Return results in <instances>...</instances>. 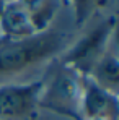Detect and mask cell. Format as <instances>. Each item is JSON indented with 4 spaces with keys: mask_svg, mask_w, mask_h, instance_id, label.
Segmentation results:
<instances>
[{
    "mask_svg": "<svg viewBox=\"0 0 119 120\" xmlns=\"http://www.w3.org/2000/svg\"><path fill=\"white\" fill-rule=\"evenodd\" d=\"M70 39V33L54 26L20 39L0 36V84L57 59Z\"/></svg>",
    "mask_w": 119,
    "mask_h": 120,
    "instance_id": "obj_1",
    "label": "cell"
},
{
    "mask_svg": "<svg viewBox=\"0 0 119 120\" xmlns=\"http://www.w3.org/2000/svg\"><path fill=\"white\" fill-rule=\"evenodd\" d=\"M82 83L83 75L60 62L59 57L51 60L42 75L38 109H46L70 120H82Z\"/></svg>",
    "mask_w": 119,
    "mask_h": 120,
    "instance_id": "obj_2",
    "label": "cell"
},
{
    "mask_svg": "<svg viewBox=\"0 0 119 120\" xmlns=\"http://www.w3.org/2000/svg\"><path fill=\"white\" fill-rule=\"evenodd\" d=\"M116 15H108L101 18L82 38L70 42L67 49L59 55V60L78 71L80 75L88 76L91 68L109 47V44L116 39Z\"/></svg>",
    "mask_w": 119,
    "mask_h": 120,
    "instance_id": "obj_3",
    "label": "cell"
},
{
    "mask_svg": "<svg viewBox=\"0 0 119 120\" xmlns=\"http://www.w3.org/2000/svg\"><path fill=\"white\" fill-rule=\"evenodd\" d=\"M42 78L31 83L0 84V120H28L36 115Z\"/></svg>",
    "mask_w": 119,
    "mask_h": 120,
    "instance_id": "obj_4",
    "label": "cell"
},
{
    "mask_svg": "<svg viewBox=\"0 0 119 120\" xmlns=\"http://www.w3.org/2000/svg\"><path fill=\"white\" fill-rule=\"evenodd\" d=\"M80 112L82 120L95 117L119 120V98L116 93H111L96 84L88 76H83Z\"/></svg>",
    "mask_w": 119,
    "mask_h": 120,
    "instance_id": "obj_5",
    "label": "cell"
},
{
    "mask_svg": "<svg viewBox=\"0 0 119 120\" xmlns=\"http://www.w3.org/2000/svg\"><path fill=\"white\" fill-rule=\"evenodd\" d=\"M0 34L7 38H28L36 34L29 13L18 0H7L0 13Z\"/></svg>",
    "mask_w": 119,
    "mask_h": 120,
    "instance_id": "obj_6",
    "label": "cell"
},
{
    "mask_svg": "<svg viewBox=\"0 0 119 120\" xmlns=\"http://www.w3.org/2000/svg\"><path fill=\"white\" fill-rule=\"evenodd\" d=\"M88 78L93 80L101 88L116 93L119 91V57H118V44L116 39L109 44L106 52L101 55L96 65L88 73Z\"/></svg>",
    "mask_w": 119,
    "mask_h": 120,
    "instance_id": "obj_7",
    "label": "cell"
},
{
    "mask_svg": "<svg viewBox=\"0 0 119 120\" xmlns=\"http://www.w3.org/2000/svg\"><path fill=\"white\" fill-rule=\"evenodd\" d=\"M21 7L29 13L36 33L46 31L52 26V20L59 10L60 0H18Z\"/></svg>",
    "mask_w": 119,
    "mask_h": 120,
    "instance_id": "obj_8",
    "label": "cell"
},
{
    "mask_svg": "<svg viewBox=\"0 0 119 120\" xmlns=\"http://www.w3.org/2000/svg\"><path fill=\"white\" fill-rule=\"evenodd\" d=\"M60 2L72 7L75 24L80 28L91 20L93 15L104 10L111 0H60Z\"/></svg>",
    "mask_w": 119,
    "mask_h": 120,
    "instance_id": "obj_9",
    "label": "cell"
},
{
    "mask_svg": "<svg viewBox=\"0 0 119 120\" xmlns=\"http://www.w3.org/2000/svg\"><path fill=\"white\" fill-rule=\"evenodd\" d=\"M5 2H7V0H0V13H2V10H3V5H5Z\"/></svg>",
    "mask_w": 119,
    "mask_h": 120,
    "instance_id": "obj_10",
    "label": "cell"
},
{
    "mask_svg": "<svg viewBox=\"0 0 119 120\" xmlns=\"http://www.w3.org/2000/svg\"><path fill=\"white\" fill-rule=\"evenodd\" d=\"M83 120H109V119H101V117H95V119H83Z\"/></svg>",
    "mask_w": 119,
    "mask_h": 120,
    "instance_id": "obj_11",
    "label": "cell"
},
{
    "mask_svg": "<svg viewBox=\"0 0 119 120\" xmlns=\"http://www.w3.org/2000/svg\"><path fill=\"white\" fill-rule=\"evenodd\" d=\"M28 120H36V115H34V117H31V119H28Z\"/></svg>",
    "mask_w": 119,
    "mask_h": 120,
    "instance_id": "obj_12",
    "label": "cell"
},
{
    "mask_svg": "<svg viewBox=\"0 0 119 120\" xmlns=\"http://www.w3.org/2000/svg\"><path fill=\"white\" fill-rule=\"evenodd\" d=\"M0 36H2V34H0Z\"/></svg>",
    "mask_w": 119,
    "mask_h": 120,
    "instance_id": "obj_13",
    "label": "cell"
}]
</instances>
